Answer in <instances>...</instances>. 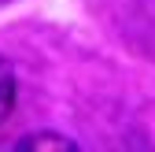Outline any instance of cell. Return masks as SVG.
Returning a JSON list of instances; mask_svg holds the SVG:
<instances>
[{"label": "cell", "instance_id": "cell-1", "mask_svg": "<svg viewBox=\"0 0 155 152\" xmlns=\"http://www.w3.org/2000/svg\"><path fill=\"white\" fill-rule=\"evenodd\" d=\"M15 97H18V82H15V67L0 56V126L8 123V115L15 111Z\"/></svg>", "mask_w": 155, "mask_h": 152}, {"label": "cell", "instance_id": "cell-2", "mask_svg": "<svg viewBox=\"0 0 155 152\" xmlns=\"http://www.w3.org/2000/svg\"><path fill=\"white\" fill-rule=\"evenodd\" d=\"M22 148H74L70 137H59V134H30L18 141Z\"/></svg>", "mask_w": 155, "mask_h": 152}]
</instances>
